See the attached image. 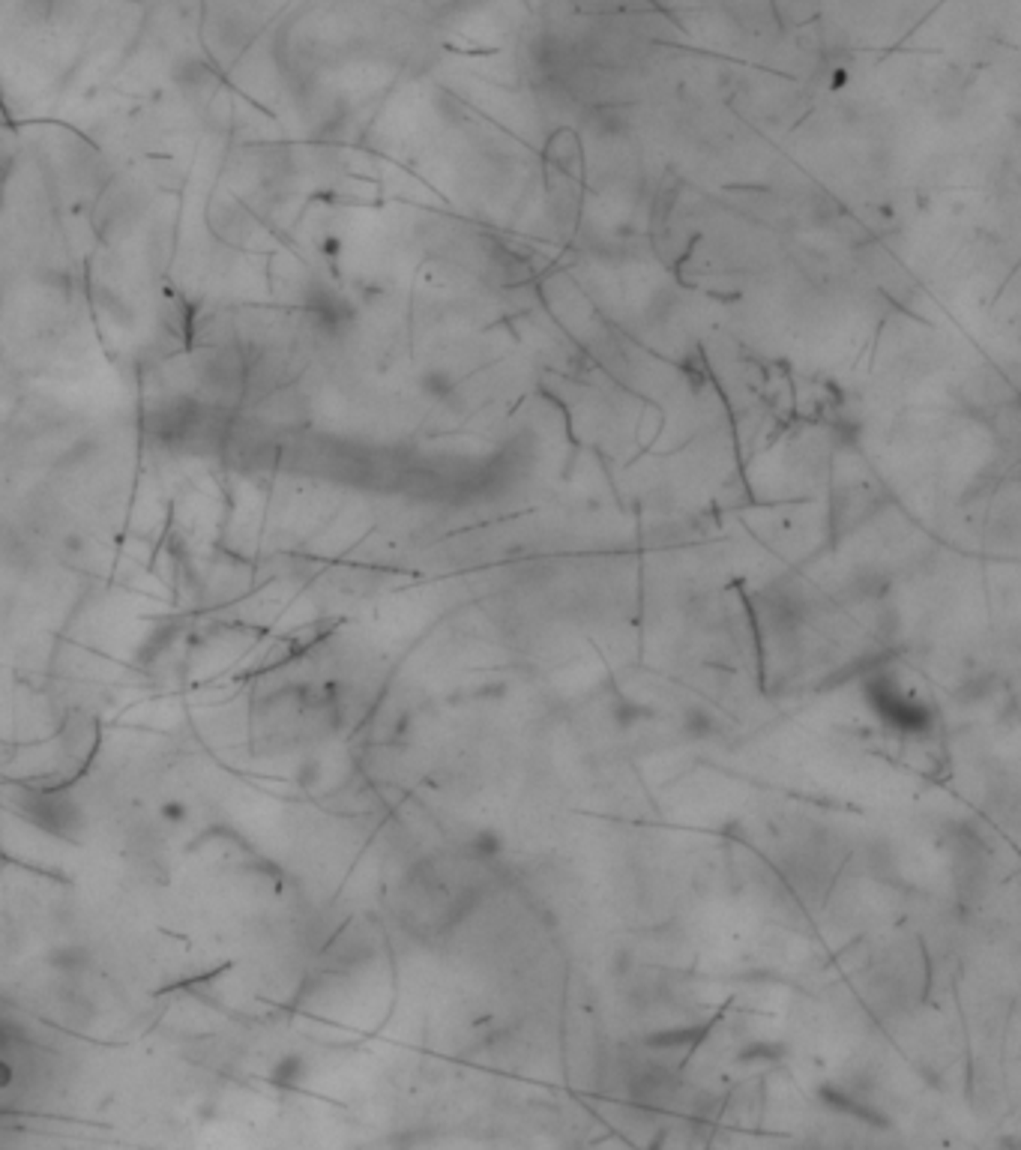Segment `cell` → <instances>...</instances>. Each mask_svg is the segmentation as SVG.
<instances>
[{"label":"cell","instance_id":"obj_1","mask_svg":"<svg viewBox=\"0 0 1021 1150\" xmlns=\"http://www.w3.org/2000/svg\"><path fill=\"white\" fill-rule=\"evenodd\" d=\"M84 962H87V953L82 947H63V950L51 953V959H48V964L58 971H78Z\"/></svg>","mask_w":1021,"mask_h":1150}]
</instances>
